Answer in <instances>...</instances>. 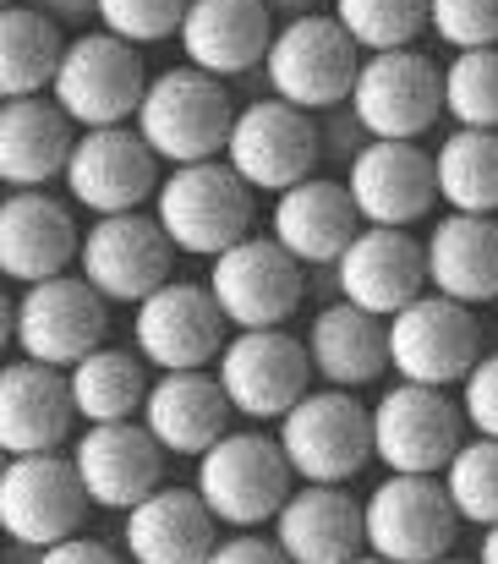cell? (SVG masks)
<instances>
[{"label":"cell","instance_id":"3","mask_svg":"<svg viewBox=\"0 0 498 564\" xmlns=\"http://www.w3.org/2000/svg\"><path fill=\"white\" fill-rule=\"evenodd\" d=\"M160 219V230L170 236V247L181 258H225L230 247H241L258 219V192L247 187L225 160H208V165H181L165 171L160 197L149 208Z\"/></svg>","mask_w":498,"mask_h":564},{"label":"cell","instance_id":"23","mask_svg":"<svg viewBox=\"0 0 498 564\" xmlns=\"http://www.w3.org/2000/svg\"><path fill=\"white\" fill-rule=\"evenodd\" d=\"M274 33H280V22L269 17L263 0H192L175 44H181L186 66L236 88L252 72H263Z\"/></svg>","mask_w":498,"mask_h":564},{"label":"cell","instance_id":"22","mask_svg":"<svg viewBox=\"0 0 498 564\" xmlns=\"http://www.w3.org/2000/svg\"><path fill=\"white\" fill-rule=\"evenodd\" d=\"M350 203L361 225L378 230H411L439 203V165L422 143H367L361 160L345 171Z\"/></svg>","mask_w":498,"mask_h":564},{"label":"cell","instance_id":"35","mask_svg":"<svg viewBox=\"0 0 498 564\" xmlns=\"http://www.w3.org/2000/svg\"><path fill=\"white\" fill-rule=\"evenodd\" d=\"M329 17L356 39L361 55L416 50L427 33V0H334Z\"/></svg>","mask_w":498,"mask_h":564},{"label":"cell","instance_id":"16","mask_svg":"<svg viewBox=\"0 0 498 564\" xmlns=\"http://www.w3.org/2000/svg\"><path fill=\"white\" fill-rule=\"evenodd\" d=\"M225 313L208 285L170 280L143 307H132V346L154 373H203L225 351Z\"/></svg>","mask_w":498,"mask_h":564},{"label":"cell","instance_id":"37","mask_svg":"<svg viewBox=\"0 0 498 564\" xmlns=\"http://www.w3.org/2000/svg\"><path fill=\"white\" fill-rule=\"evenodd\" d=\"M450 505L466 527L494 532L498 527V438H466L455 466L444 471Z\"/></svg>","mask_w":498,"mask_h":564},{"label":"cell","instance_id":"30","mask_svg":"<svg viewBox=\"0 0 498 564\" xmlns=\"http://www.w3.org/2000/svg\"><path fill=\"white\" fill-rule=\"evenodd\" d=\"M427 291L472 313L498 302V219L444 214L427 230Z\"/></svg>","mask_w":498,"mask_h":564},{"label":"cell","instance_id":"39","mask_svg":"<svg viewBox=\"0 0 498 564\" xmlns=\"http://www.w3.org/2000/svg\"><path fill=\"white\" fill-rule=\"evenodd\" d=\"M427 33L455 55L498 50V0H427Z\"/></svg>","mask_w":498,"mask_h":564},{"label":"cell","instance_id":"19","mask_svg":"<svg viewBox=\"0 0 498 564\" xmlns=\"http://www.w3.org/2000/svg\"><path fill=\"white\" fill-rule=\"evenodd\" d=\"M66 455H72V466H77L94 510L132 516L143 499H154L165 488V449L154 444V433L143 422L83 427Z\"/></svg>","mask_w":498,"mask_h":564},{"label":"cell","instance_id":"26","mask_svg":"<svg viewBox=\"0 0 498 564\" xmlns=\"http://www.w3.org/2000/svg\"><path fill=\"white\" fill-rule=\"evenodd\" d=\"M77 127L66 110L39 94V99H6L0 105V182L11 192H44L50 182H66Z\"/></svg>","mask_w":498,"mask_h":564},{"label":"cell","instance_id":"6","mask_svg":"<svg viewBox=\"0 0 498 564\" xmlns=\"http://www.w3.org/2000/svg\"><path fill=\"white\" fill-rule=\"evenodd\" d=\"M361 50L356 39L324 17H302V22H280L269 61H263V94L307 110V116H329L339 105H350L356 72H361Z\"/></svg>","mask_w":498,"mask_h":564},{"label":"cell","instance_id":"13","mask_svg":"<svg viewBox=\"0 0 498 564\" xmlns=\"http://www.w3.org/2000/svg\"><path fill=\"white\" fill-rule=\"evenodd\" d=\"M225 313V324L241 329H285L307 296V269L274 241V236H247L225 258L208 263L203 280Z\"/></svg>","mask_w":498,"mask_h":564},{"label":"cell","instance_id":"34","mask_svg":"<svg viewBox=\"0 0 498 564\" xmlns=\"http://www.w3.org/2000/svg\"><path fill=\"white\" fill-rule=\"evenodd\" d=\"M439 203L450 214H488L498 219V132H466L455 127L439 149Z\"/></svg>","mask_w":498,"mask_h":564},{"label":"cell","instance_id":"17","mask_svg":"<svg viewBox=\"0 0 498 564\" xmlns=\"http://www.w3.org/2000/svg\"><path fill=\"white\" fill-rule=\"evenodd\" d=\"M160 182H165V165L143 143V132L138 127H105V132L77 138L61 187L72 197V208H88V219H110V214H138L143 203L154 208Z\"/></svg>","mask_w":498,"mask_h":564},{"label":"cell","instance_id":"15","mask_svg":"<svg viewBox=\"0 0 498 564\" xmlns=\"http://www.w3.org/2000/svg\"><path fill=\"white\" fill-rule=\"evenodd\" d=\"M477 362H483V329L472 307L427 291L422 302L389 318V368L400 383L461 389Z\"/></svg>","mask_w":498,"mask_h":564},{"label":"cell","instance_id":"33","mask_svg":"<svg viewBox=\"0 0 498 564\" xmlns=\"http://www.w3.org/2000/svg\"><path fill=\"white\" fill-rule=\"evenodd\" d=\"M66 33L33 11L28 0L22 6H0V99H39L55 88L61 77V61H66Z\"/></svg>","mask_w":498,"mask_h":564},{"label":"cell","instance_id":"45","mask_svg":"<svg viewBox=\"0 0 498 564\" xmlns=\"http://www.w3.org/2000/svg\"><path fill=\"white\" fill-rule=\"evenodd\" d=\"M274 22H302V17H324L334 0H263Z\"/></svg>","mask_w":498,"mask_h":564},{"label":"cell","instance_id":"4","mask_svg":"<svg viewBox=\"0 0 498 564\" xmlns=\"http://www.w3.org/2000/svg\"><path fill=\"white\" fill-rule=\"evenodd\" d=\"M296 482L307 488H350L372 460V405L350 389H313L280 427H274Z\"/></svg>","mask_w":498,"mask_h":564},{"label":"cell","instance_id":"18","mask_svg":"<svg viewBox=\"0 0 498 564\" xmlns=\"http://www.w3.org/2000/svg\"><path fill=\"white\" fill-rule=\"evenodd\" d=\"M88 488L72 466V455H22L0 471V527L11 543L55 549L66 538H83Z\"/></svg>","mask_w":498,"mask_h":564},{"label":"cell","instance_id":"44","mask_svg":"<svg viewBox=\"0 0 498 564\" xmlns=\"http://www.w3.org/2000/svg\"><path fill=\"white\" fill-rule=\"evenodd\" d=\"M39 564H132L127 554H116L110 543H99V538H66V543H55V549H44V560Z\"/></svg>","mask_w":498,"mask_h":564},{"label":"cell","instance_id":"43","mask_svg":"<svg viewBox=\"0 0 498 564\" xmlns=\"http://www.w3.org/2000/svg\"><path fill=\"white\" fill-rule=\"evenodd\" d=\"M33 11H44L61 33H94L99 28V0H28Z\"/></svg>","mask_w":498,"mask_h":564},{"label":"cell","instance_id":"48","mask_svg":"<svg viewBox=\"0 0 498 564\" xmlns=\"http://www.w3.org/2000/svg\"><path fill=\"white\" fill-rule=\"evenodd\" d=\"M350 564H389V560H378V554H361V560H350Z\"/></svg>","mask_w":498,"mask_h":564},{"label":"cell","instance_id":"50","mask_svg":"<svg viewBox=\"0 0 498 564\" xmlns=\"http://www.w3.org/2000/svg\"><path fill=\"white\" fill-rule=\"evenodd\" d=\"M0 6H22V0H0Z\"/></svg>","mask_w":498,"mask_h":564},{"label":"cell","instance_id":"28","mask_svg":"<svg viewBox=\"0 0 498 564\" xmlns=\"http://www.w3.org/2000/svg\"><path fill=\"white\" fill-rule=\"evenodd\" d=\"M274 543L291 564H350L367 554V510L350 488H296L274 521Z\"/></svg>","mask_w":498,"mask_h":564},{"label":"cell","instance_id":"24","mask_svg":"<svg viewBox=\"0 0 498 564\" xmlns=\"http://www.w3.org/2000/svg\"><path fill=\"white\" fill-rule=\"evenodd\" d=\"M77 405H72V383L61 368L44 362H6L0 373V449L11 460L22 455H66L77 438Z\"/></svg>","mask_w":498,"mask_h":564},{"label":"cell","instance_id":"7","mask_svg":"<svg viewBox=\"0 0 498 564\" xmlns=\"http://www.w3.org/2000/svg\"><path fill=\"white\" fill-rule=\"evenodd\" d=\"M372 449L389 477H444L466 449V411L450 389L394 383L372 400Z\"/></svg>","mask_w":498,"mask_h":564},{"label":"cell","instance_id":"10","mask_svg":"<svg viewBox=\"0 0 498 564\" xmlns=\"http://www.w3.org/2000/svg\"><path fill=\"white\" fill-rule=\"evenodd\" d=\"M214 378L230 394L236 416L280 427L313 394V383H307L313 357H307V340H296L291 329H241L225 340Z\"/></svg>","mask_w":498,"mask_h":564},{"label":"cell","instance_id":"31","mask_svg":"<svg viewBox=\"0 0 498 564\" xmlns=\"http://www.w3.org/2000/svg\"><path fill=\"white\" fill-rule=\"evenodd\" d=\"M307 357L324 389H367L389 373V318H372L350 302H324L307 324Z\"/></svg>","mask_w":498,"mask_h":564},{"label":"cell","instance_id":"14","mask_svg":"<svg viewBox=\"0 0 498 564\" xmlns=\"http://www.w3.org/2000/svg\"><path fill=\"white\" fill-rule=\"evenodd\" d=\"M77 274L116 307H143L160 285L175 280V247L160 230L154 214H110V219H88L83 230V252H77Z\"/></svg>","mask_w":498,"mask_h":564},{"label":"cell","instance_id":"46","mask_svg":"<svg viewBox=\"0 0 498 564\" xmlns=\"http://www.w3.org/2000/svg\"><path fill=\"white\" fill-rule=\"evenodd\" d=\"M39 560H44V554L28 549V543H11V549H6V564H39Z\"/></svg>","mask_w":498,"mask_h":564},{"label":"cell","instance_id":"41","mask_svg":"<svg viewBox=\"0 0 498 564\" xmlns=\"http://www.w3.org/2000/svg\"><path fill=\"white\" fill-rule=\"evenodd\" d=\"M318 132H324V160H334L339 171H350V165L361 160V149L372 143L350 105H339V110H329V116H318Z\"/></svg>","mask_w":498,"mask_h":564},{"label":"cell","instance_id":"29","mask_svg":"<svg viewBox=\"0 0 498 564\" xmlns=\"http://www.w3.org/2000/svg\"><path fill=\"white\" fill-rule=\"evenodd\" d=\"M219 549V521L197 488H160L121 527V554L132 564H208Z\"/></svg>","mask_w":498,"mask_h":564},{"label":"cell","instance_id":"49","mask_svg":"<svg viewBox=\"0 0 498 564\" xmlns=\"http://www.w3.org/2000/svg\"><path fill=\"white\" fill-rule=\"evenodd\" d=\"M439 564H477V560H439Z\"/></svg>","mask_w":498,"mask_h":564},{"label":"cell","instance_id":"42","mask_svg":"<svg viewBox=\"0 0 498 564\" xmlns=\"http://www.w3.org/2000/svg\"><path fill=\"white\" fill-rule=\"evenodd\" d=\"M208 564H291L280 554L274 538H258V532H241V538H219V549L208 554Z\"/></svg>","mask_w":498,"mask_h":564},{"label":"cell","instance_id":"2","mask_svg":"<svg viewBox=\"0 0 498 564\" xmlns=\"http://www.w3.org/2000/svg\"><path fill=\"white\" fill-rule=\"evenodd\" d=\"M192 488L197 499L214 510L219 527L230 532H258V527H274L280 510L291 505V494L302 488L280 438L263 433V427H241V433H225L197 466H192Z\"/></svg>","mask_w":498,"mask_h":564},{"label":"cell","instance_id":"9","mask_svg":"<svg viewBox=\"0 0 498 564\" xmlns=\"http://www.w3.org/2000/svg\"><path fill=\"white\" fill-rule=\"evenodd\" d=\"M324 160V132H318V116L285 105V99H247L236 110V127H230V149H225V165L247 182L252 192H280L313 182Z\"/></svg>","mask_w":498,"mask_h":564},{"label":"cell","instance_id":"8","mask_svg":"<svg viewBox=\"0 0 498 564\" xmlns=\"http://www.w3.org/2000/svg\"><path fill=\"white\" fill-rule=\"evenodd\" d=\"M110 329V302L83 280V274H61L44 285H28L11 307V346L22 362H44L72 373L83 357H94L105 346Z\"/></svg>","mask_w":498,"mask_h":564},{"label":"cell","instance_id":"1","mask_svg":"<svg viewBox=\"0 0 498 564\" xmlns=\"http://www.w3.org/2000/svg\"><path fill=\"white\" fill-rule=\"evenodd\" d=\"M236 94L230 83L197 72V66H165L154 72L149 94H143V110H138V132L143 143L154 149V160L165 171L181 165H208V160H225L230 149V127H236Z\"/></svg>","mask_w":498,"mask_h":564},{"label":"cell","instance_id":"11","mask_svg":"<svg viewBox=\"0 0 498 564\" xmlns=\"http://www.w3.org/2000/svg\"><path fill=\"white\" fill-rule=\"evenodd\" d=\"M367 554L389 564H439L455 554L461 516L444 477H383L367 499Z\"/></svg>","mask_w":498,"mask_h":564},{"label":"cell","instance_id":"47","mask_svg":"<svg viewBox=\"0 0 498 564\" xmlns=\"http://www.w3.org/2000/svg\"><path fill=\"white\" fill-rule=\"evenodd\" d=\"M477 564H498V527L483 532V549H477Z\"/></svg>","mask_w":498,"mask_h":564},{"label":"cell","instance_id":"20","mask_svg":"<svg viewBox=\"0 0 498 564\" xmlns=\"http://www.w3.org/2000/svg\"><path fill=\"white\" fill-rule=\"evenodd\" d=\"M83 225L72 219V197L55 192H6L0 203V274L11 285H44L77 269Z\"/></svg>","mask_w":498,"mask_h":564},{"label":"cell","instance_id":"21","mask_svg":"<svg viewBox=\"0 0 498 564\" xmlns=\"http://www.w3.org/2000/svg\"><path fill=\"white\" fill-rule=\"evenodd\" d=\"M334 280H339V302L372 318H394L427 296V241H416L411 230L367 225L334 263Z\"/></svg>","mask_w":498,"mask_h":564},{"label":"cell","instance_id":"12","mask_svg":"<svg viewBox=\"0 0 498 564\" xmlns=\"http://www.w3.org/2000/svg\"><path fill=\"white\" fill-rule=\"evenodd\" d=\"M350 110L372 143H416L444 116V72L422 50L367 55L350 88Z\"/></svg>","mask_w":498,"mask_h":564},{"label":"cell","instance_id":"38","mask_svg":"<svg viewBox=\"0 0 498 564\" xmlns=\"http://www.w3.org/2000/svg\"><path fill=\"white\" fill-rule=\"evenodd\" d=\"M186 11H192V0H99V28L143 50V44L181 39Z\"/></svg>","mask_w":498,"mask_h":564},{"label":"cell","instance_id":"32","mask_svg":"<svg viewBox=\"0 0 498 564\" xmlns=\"http://www.w3.org/2000/svg\"><path fill=\"white\" fill-rule=\"evenodd\" d=\"M72 405L83 416V427H110V422H143L149 405V362L138 357V346H99L94 357H83L72 373Z\"/></svg>","mask_w":498,"mask_h":564},{"label":"cell","instance_id":"27","mask_svg":"<svg viewBox=\"0 0 498 564\" xmlns=\"http://www.w3.org/2000/svg\"><path fill=\"white\" fill-rule=\"evenodd\" d=\"M230 416H236V405L208 368L203 373H160L149 389V405H143V427L175 460H203L230 433Z\"/></svg>","mask_w":498,"mask_h":564},{"label":"cell","instance_id":"36","mask_svg":"<svg viewBox=\"0 0 498 564\" xmlns=\"http://www.w3.org/2000/svg\"><path fill=\"white\" fill-rule=\"evenodd\" d=\"M444 116L466 132H498V50H466L444 66Z\"/></svg>","mask_w":498,"mask_h":564},{"label":"cell","instance_id":"25","mask_svg":"<svg viewBox=\"0 0 498 564\" xmlns=\"http://www.w3.org/2000/svg\"><path fill=\"white\" fill-rule=\"evenodd\" d=\"M361 214L350 203V187L334 176H313L302 187L280 192L269 208V236L302 263V269H334L345 247L361 236Z\"/></svg>","mask_w":498,"mask_h":564},{"label":"cell","instance_id":"5","mask_svg":"<svg viewBox=\"0 0 498 564\" xmlns=\"http://www.w3.org/2000/svg\"><path fill=\"white\" fill-rule=\"evenodd\" d=\"M149 83L154 77L143 72L138 44L94 28V33H77L66 44V61H61V77H55L50 99L66 110V121L77 132H105V127H132L138 121Z\"/></svg>","mask_w":498,"mask_h":564},{"label":"cell","instance_id":"40","mask_svg":"<svg viewBox=\"0 0 498 564\" xmlns=\"http://www.w3.org/2000/svg\"><path fill=\"white\" fill-rule=\"evenodd\" d=\"M461 411L472 438H498V351H483V362L461 383Z\"/></svg>","mask_w":498,"mask_h":564}]
</instances>
